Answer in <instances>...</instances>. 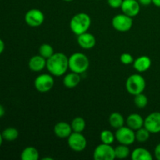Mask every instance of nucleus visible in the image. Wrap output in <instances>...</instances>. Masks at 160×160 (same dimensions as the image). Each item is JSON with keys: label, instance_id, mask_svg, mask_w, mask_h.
Segmentation results:
<instances>
[{"label": "nucleus", "instance_id": "obj_36", "mask_svg": "<svg viewBox=\"0 0 160 160\" xmlns=\"http://www.w3.org/2000/svg\"><path fill=\"white\" fill-rule=\"evenodd\" d=\"M4 140L2 138V133H0V147H1L2 144V141Z\"/></svg>", "mask_w": 160, "mask_h": 160}, {"label": "nucleus", "instance_id": "obj_23", "mask_svg": "<svg viewBox=\"0 0 160 160\" xmlns=\"http://www.w3.org/2000/svg\"><path fill=\"white\" fill-rule=\"evenodd\" d=\"M114 149H115L116 159H126V158H128L130 156V154H131L129 147H128V145H122V144H120V145L116 147Z\"/></svg>", "mask_w": 160, "mask_h": 160}, {"label": "nucleus", "instance_id": "obj_3", "mask_svg": "<svg viewBox=\"0 0 160 160\" xmlns=\"http://www.w3.org/2000/svg\"><path fill=\"white\" fill-rule=\"evenodd\" d=\"M90 62L88 56L82 52H74L69 57V69L72 72L84 73L88 69Z\"/></svg>", "mask_w": 160, "mask_h": 160}, {"label": "nucleus", "instance_id": "obj_2", "mask_svg": "<svg viewBox=\"0 0 160 160\" xmlns=\"http://www.w3.org/2000/svg\"><path fill=\"white\" fill-rule=\"evenodd\" d=\"M92 24V19L85 12H79L73 16L70 22V28L76 35L85 33L88 31Z\"/></svg>", "mask_w": 160, "mask_h": 160}, {"label": "nucleus", "instance_id": "obj_18", "mask_svg": "<svg viewBox=\"0 0 160 160\" xmlns=\"http://www.w3.org/2000/svg\"><path fill=\"white\" fill-rule=\"evenodd\" d=\"M62 82H63L64 86L67 88H73L80 84L81 77H80L79 73L71 71V73H67L65 75Z\"/></svg>", "mask_w": 160, "mask_h": 160}, {"label": "nucleus", "instance_id": "obj_10", "mask_svg": "<svg viewBox=\"0 0 160 160\" xmlns=\"http://www.w3.org/2000/svg\"><path fill=\"white\" fill-rule=\"evenodd\" d=\"M68 145L73 151L82 152L87 147V140L81 133L72 132V134L67 138Z\"/></svg>", "mask_w": 160, "mask_h": 160}, {"label": "nucleus", "instance_id": "obj_16", "mask_svg": "<svg viewBox=\"0 0 160 160\" xmlns=\"http://www.w3.org/2000/svg\"><path fill=\"white\" fill-rule=\"evenodd\" d=\"M152 60L148 56H142L134 59L133 62V67L134 70L139 73H143L147 71L151 67Z\"/></svg>", "mask_w": 160, "mask_h": 160}, {"label": "nucleus", "instance_id": "obj_6", "mask_svg": "<svg viewBox=\"0 0 160 160\" xmlns=\"http://www.w3.org/2000/svg\"><path fill=\"white\" fill-rule=\"evenodd\" d=\"M115 137L119 143L128 145V146L134 144L136 141L135 131L128 126H123L119 129H117Z\"/></svg>", "mask_w": 160, "mask_h": 160}, {"label": "nucleus", "instance_id": "obj_12", "mask_svg": "<svg viewBox=\"0 0 160 160\" xmlns=\"http://www.w3.org/2000/svg\"><path fill=\"white\" fill-rule=\"evenodd\" d=\"M140 6L138 0H123L120 8L123 13L133 18L140 12Z\"/></svg>", "mask_w": 160, "mask_h": 160}, {"label": "nucleus", "instance_id": "obj_14", "mask_svg": "<svg viewBox=\"0 0 160 160\" xmlns=\"http://www.w3.org/2000/svg\"><path fill=\"white\" fill-rule=\"evenodd\" d=\"M54 134L59 138H67L73 132L71 125L65 121H61L54 126Z\"/></svg>", "mask_w": 160, "mask_h": 160}, {"label": "nucleus", "instance_id": "obj_38", "mask_svg": "<svg viewBox=\"0 0 160 160\" xmlns=\"http://www.w3.org/2000/svg\"><path fill=\"white\" fill-rule=\"evenodd\" d=\"M63 1H65V2H71V1H73V0H63Z\"/></svg>", "mask_w": 160, "mask_h": 160}, {"label": "nucleus", "instance_id": "obj_11", "mask_svg": "<svg viewBox=\"0 0 160 160\" xmlns=\"http://www.w3.org/2000/svg\"><path fill=\"white\" fill-rule=\"evenodd\" d=\"M144 127L151 134L160 133V112H153L146 117Z\"/></svg>", "mask_w": 160, "mask_h": 160}, {"label": "nucleus", "instance_id": "obj_8", "mask_svg": "<svg viewBox=\"0 0 160 160\" xmlns=\"http://www.w3.org/2000/svg\"><path fill=\"white\" fill-rule=\"evenodd\" d=\"M93 157L95 160H113L116 159L115 149L111 145L102 143L95 148Z\"/></svg>", "mask_w": 160, "mask_h": 160}, {"label": "nucleus", "instance_id": "obj_34", "mask_svg": "<svg viewBox=\"0 0 160 160\" xmlns=\"http://www.w3.org/2000/svg\"><path fill=\"white\" fill-rule=\"evenodd\" d=\"M5 112H6V110H5V108L0 104V118L2 117L3 116L5 115Z\"/></svg>", "mask_w": 160, "mask_h": 160}, {"label": "nucleus", "instance_id": "obj_7", "mask_svg": "<svg viewBox=\"0 0 160 160\" xmlns=\"http://www.w3.org/2000/svg\"><path fill=\"white\" fill-rule=\"evenodd\" d=\"M112 25L116 31L127 32L132 28L133 19L124 13L117 14L112 18Z\"/></svg>", "mask_w": 160, "mask_h": 160}, {"label": "nucleus", "instance_id": "obj_27", "mask_svg": "<svg viewBox=\"0 0 160 160\" xmlns=\"http://www.w3.org/2000/svg\"><path fill=\"white\" fill-rule=\"evenodd\" d=\"M100 139L102 143L107 144V145H112L116 139L115 134L109 130H104L101 132L100 134Z\"/></svg>", "mask_w": 160, "mask_h": 160}, {"label": "nucleus", "instance_id": "obj_20", "mask_svg": "<svg viewBox=\"0 0 160 160\" xmlns=\"http://www.w3.org/2000/svg\"><path fill=\"white\" fill-rule=\"evenodd\" d=\"M109 125L112 128L119 129L121 127L124 126L125 120L121 113H120L118 112H114L112 113H111L110 116H109Z\"/></svg>", "mask_w": 160, "mask_h": 160}, {"label": "nucleus", "instance_id": "obj_24", "mask_svg": "<svg viewBox=\"0 0 160 160\" xmlns=\"http://www.w3.org/2000/svg\"><path fill=\"white\" fill-rule=\"evenodd\" d=\"M2 135L4 140L8 142H12L15 141L18 138L19 132L17 128H7L2 131Z\"/></svg>", "mask_w": 160, "mask_h": 160}, {"label": "nucleus", "instance_id": "obj_1", "mask_svg": "<svg viewBox=\"0 0 160 160\" xmlns=\"http://www.w3.org/2000/svg\"><path fill=\"white\" fill-rule=\"evenodd\" d=\"M46 68L52 76H62L69 68V58L62 52H55L47 59Z\"/></svg>", "mask_w": 160, "mask_h": 160}, {"label": "nucleus", "instance_id": "obj_9", "mask_svg": "<svg viewBox=\"0 0 160 160\" xmlns=\"http://www.w3.org/2000/svg\"><path fill=\"white\" fill-rule=\"evenodd\" d=\"M24 20L27 24L32 28L41 26L45 21L43 12L38 9H31L26 12Z\"/></svg>", "mask_w": 160, "mask_h": 160}, {"label": "nucleus", "instance_id": "obj_31", "mask_svg": "<svg viewBox=\"0 0 160 160\" xmlns=\"http://www.w3.org/2000/svg\"><path fill=\"white\" fill-rule=\"evenodd\" d=\"M154 154H155V157H156V159L158 160H160V143L158 144V145L156 146V148H155Z\"/></svg>", "mask_w": 160, "mask_h": 160}, {"label": "nucleus", "instance_id": "obj_4", "mask_svg": "<svg viewBox=\"0 0 160 160\" xmlns=\"http://www.w3.org/2000/svg\"><path fill=\"white\" fill-rule=\"evenodd\" d=\"M146 81L143 76L139 73H134L128 77L126 81V89L129 94L132 95H138L145 91Z\"/></svg>", "mask_w": 160, "mask_h": 160}, {"label": "nucleus", "instance_id": "obj_15", "mask_svg": "<svg viewBox=\"0 0 160 160\" xmlns=\"http://www.w3.org/2000/svg\"><path fill=\"white\" fill-rule=\"evenodd\" d=\"M47 59L42 57L41 55L34 56L29 59L28 67L31 70L34 72H40L46 67Z\"/></svg>", "mask_w": 160, "mask_h": 160}, {"label": "nucleus", "instance_id": "obj_32", "mask_svg": "<svg viewBox=\"0 0 160 160\" xmlns=\"http://www.w3.org/2000/svg\"><path fill=\"white\" fill-rule=\"evenodd\" d=\"M138 2L140 3V5H142V6H149L150 4L152 3V0H138Z\"/></svg>", "mask_w": 160, "mask_h": 160}, {"label": "nucleus", "instance_id": "obj_28", "mask_svg": "<svg viewBox=\"0 0 160 160\" xmlns=\"http://www.w3.org/2000/svg\"><path fill=\"white\" fill-rule=\"evenodd\" d=\"M134 102L138 108H139V109H143V108L146 107V106L148 105V97L142 92V93L138 94V95H134Z\"/></svg>", "mask_w": 160, "mask_h": 160}, {"label": "nucleus", "instance_id": "obj_13", "mask_svg": "<svg viewBox=\"0 0 160 160\" xmlns=\"http://www.w3.org/2000/svg\"><path fill=\"white\" fill-rule=\"evenodd\" d=\"M78 43L84 49H92L96 44V39L93 34L87 31L78 35Z\"/></svg>", "mask_w": 160, "mask_h": 160}, {"label": "nucleus", "instance_id": "obj_21", "mask_svg": "<svg viewBox=\"0 0 160 160\" xmlns=\"http://www.w3.org/2000/svg\"><path fill=\"white\" fill-rule=\"evenodd\" d=\"M20 159L22 160H38L39 159V152L34 147H26L20 154Z\"/></svg>", "mask_w": 160, "mask_h": 160}, {"label": "nucleus", "instance_id": "obj_19", "mask_svg": "<svg viewBox=\"0 0 160 160\" xmlns=\"http://www.w3.org/2000/svg\"><path fill=\"white\" fill-rule=\"evenodd\" d=\"M131 159L133 160H152L151 152L146 148H138L131 152Z\"/></svg>", "mask_w": 160, "mask_h": 160}, {"label": "nucleus", "instance_id": "obj_30", "mask_svg": "<svg viewBox=\"0 0 160 160\" xmlns=\"http://www.w3.org/2000/svg\"><path fill=\"white\" fill-rule=\"evenodd\" d=\"M123 1V0H107V2L110 7L113 8V9H117V8L121 7Z\"/></svg>", "mask_w": 160, "mask_h": 160}, {"label": "nucleus", "instance_id": "obj_29", "mask_svg": "<svg viewBox=\"0 0 160 160\" xmlns=\"http://www.w3.org/2000/svg\"><path fill=\"white\" fill-rule=\"evenodd\" d=\"M134 59L130 53L125 52L120 56V62L124 65H130L134 62Z\"/></svg>", "mask_w": 160, "mask_h": 160}, {"label": "nucleus", "instance_id": "obj_33", "mask_svg": "<svg viewBox=\"0 0 160 160\" xmlns=\"http://www.w3.org/2000/svg\"><path fill=\"white\" fill-rule=\"evenodd\" d=\"M5 50V43L2 39L0 38V55L4 52Z\"/></svg>", "mask_w": 160, "mask_h": 160}, {"label": "nucleus", "instance_id": "obj_37", "mask_svg": "<svg viewBox=\"0 0 160 160\" xmlns=\"http://www.w3.org/2000/svg\"><path fill=\"white\" fill-rule=\"evenodd\" d=\"M53 159L52 158H51V157H45V158H43V159H42V160H52Z\"/></svg>", "mask_w": 160, "mask_h": 160}, {"label": "nucleus", "instance_id": "obj_22", "mask_svg": "<svg viewBox=\"0 0 160 160\" xmlns=\"http://www.w3.org/2000/svg\"><path fill=\"white\" fill-rule=\"evenodd\" d=\"M70 125L73 132L82 133L86 128V122L82 117H77L72 120Z\"/></svg>", "mask_w": 160, "mask_h": 160}, {"label": "nucleus", "instance_id": "obj_26", "mask_svg": "<svg viewBox=\"0 0 160 160\" xmlns=\"http://www.w3.org/2000/svg\"><path fill=\"white\" fill-rule=\"evenodd\" d=\"M39 55L44 57L45 59H48V58L51 57L53 54L55 53L54 48H52L51 45L49 44H42L40 47H39Z\"/></svg>", "mask_w": 160, "mask_h": 160}, {"label": "nucleus", "instance_id": "obj_5", "mask_svg": "<svg viewBox=\"0 0 160 160\" xmlns=\"http://www.w3.org/2000/svg\"><path fill=\"white\" fill-rule=\"evenodd\" d=\"M55 80L51 73H42L35 78L34 82V88L41 93H46L53 88Z\"/></svg>", "mask_w": 160, "mask_h": 160}, {"label": "nucleus", "instance_id": "obj_25", "mask_svg": "<svg viewBox=\"0 0 160 160\" xmlns=\"http://www.w3.org/2000/svg\"><path fill=\"white\" fill-rule=\"evenodd\" d=\"M150 134L151 133L145 127H143V128L135 131L136 141L140 142V143H145V142H146L149 139Z\"/></svg>", "mask_w": 160, "mask_h": 160}, {"label": "nucleus", "instance_id": "obj_35", "mask_svg": "<svg viewBox=\"0 0 160 160\" xmlns=\"http://www.w3.org/2000/svg\"><path fill=\"white\" fill-rule=\"evenodd\" d=\"M152 4L157 7H160V0H152Z\"/></svg>", "mask_w": 160, "mask_h": 160}, {"label": "nucleus", "instance_id": "obj_17", "mask_svg": "<svg viewBox=\"0 0 160 160\" xmlns=\"http://www.w3.org/2000/svg\"><path fill=\"white\" fill-rule=\"evenodd\" d=\"M144 122H145V119H143V117L138 113L131 114L128 116L126 120L127 126L129 127L134 131H137V130L143 128Z\"/></svg>", "mask_w": 160, "mask_h": 160}]
</instances>
